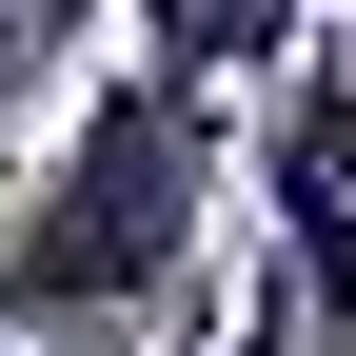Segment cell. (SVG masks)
Returning <instances> with one entry per match:
<instances>
[{
	"label": "cell",
	"mask_w": 356,
	"mask_h": 356,
	"mask_svg": "<svg viewBox=\"0 0 356 356\" xmlns=\"http://www.w3.org/2000/svg\"><path fill=\"white\" fill-rule=\"evenodd\" d=\"M218 178H238V99L119 40L20 139V178H0V337H60L79 356L119 317H178L198 257H218Z\"/></svg>",
	"instance_id": "6da1fadb"
},
{
	"label": "cell",
	"mask_w": 356,
	"mask_h": 356,
	"mask_svg": "<svg viewBox=\"0 0 356 356\" xmlns=\"http://www.w3.org/2000/svg\"><path fill=\"white\" fill-rule=\"evenodd\" d=\"M238 198H257V218H337V198H356V20H317V40L238 99Z\"/></svg>",
	"instance_id": "7a4b0ae2"
},
{
	"label": "cell",
	"mask_w": 356,
	"mask_h": 356,
	"mask_svg": "<svg viewBox=\"0 0 356 356\" xmlns=\"http://www.w3.org/2000/svg\"><path fill=\"white\" fill-rule=\"evenodd\" d=\"M337 0H139V60H178V79H218V99H257V79L317 40Z\"/></svg>",
	"instance_id": "3957f363"
},
{
	"label": "cell",
	"mask_w": 356,
	"mask_h": 356,
	"mask_svg": "<svg viewBox=\"0 0 356 356\" xmlns=\"http://www.w3.org/2000/svg\"><path fill=\"white\" fill-rule=\"evenodd\" d=\"M0 356H60V337H0Z\"/></svg>",
	"instance_id": "277c9868"
},
{
	"label": "cell",
	"mask_w": 356,
	"mask_h": 356,
	"mask_svg": "<svg viewBox=\"0 0 356 356\" xmlns=\"http://www.w3.org/2000/svg\"><path fill=\"white\" fill-rule=\"evenodd\" d=\"M337 20H356V0H337Z\"/></svg>",
	"instance_id": "5b68a950"
}]
</instances>
